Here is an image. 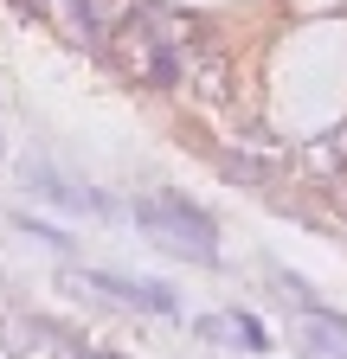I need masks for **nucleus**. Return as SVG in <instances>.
Wrapping results in <instances>:
<instances>
[{"label":"nucleus","instance_id":"423d86ee","mask_svg":"<svg viewBox=\"0 0 347 359\" xmlns=\"http://www.w3.org/2000/svg\"><path fill=\"white\" fill-rule=\"evenodd\" d=\"M219 167H225L232 180H244V187H270V180H277V167H270V161H257V154H244V148H232Z\"/></svg>","mask_w":347,"mask_h":359},{"label":"nucleus","instance_id":"f03ea898","mask_svg":"<svg viewBox=\"0 0 347 359\" xmlns=\"http://www.w3.org/2000/svg\"><path fill=\"white\" fill-rule=\"evenodd\" d=\"M129 65H136L155 90L181 83V39H174V20L161 7H136L129 13Z\"/></svg>","mask_w":347,"mask_h":359},{"label":"nucleus","instance_id":"20e7f679","mask_svg":"<svg viewBox=\"0 0 347 359\" xmlns=\"http://www.w3.org/2000/svg\"><path fill=\"white\" fill-rule=\"evenodd\" d=\"M199 334H206V340H238L244 353H270L264 321H257V314H244V308H232V314H206V321H199Z\"/></svg>","mask_w":347,"mask_h":359},{"label":"nucleus","instance_id":"7ed1b4c3","mask_svg":"<svg viewBox=\"0 0 347 359\" xmlns=\"http://www.w3.org/2000/svg\"><path fill=\"white\" fill-rule=\"evenodd\" d=\"M302 353L309 359H347V321L334 308H302Z\"/></svg>","mask_w":347,"mask_h":359},{"label":"nucleus","instance_id":"f257e3e1","mask_svg":"<svg viewBox=\"0 0 347 359\" xmlns=\"http://www.w3.org/2000/svg\"><path fill=\"white\" fill-rule=\"evenodd\" d=\"M136 224L174 257H193V263H219V231L199 205H187L181 193H155V199H136Z\"/></svg>","mask_w":347,"mask_h":359},{"label":"nucleus","instance_id":"39448f33","mask_svg":"<svg viewBox=\"0 0 347 359\" xmlns=\"http://www.w3.org/2000/svg\"><path fill=\"white\" fill-rule=\"evenodd\" d=\"M91 289L116 295L122 308H148V314H174V295L161 283H129V276H91Z\"/></svg>","mask_w":347,"mask_h":359}]
</instances>
